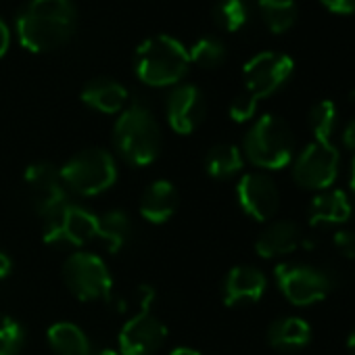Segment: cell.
Wrapping results in <instances>:
<instances>
[{"label": "cell", "mask_w": 355, "mask_h": 355, "mask_svg": "<svg viewBox=\"0 0 355 355\" xmlns=\"http://www.w3.org/2000/svg\"><path fill=\"white\" fill-rule=\"evenodd\" d=\"M76 30L71 0H30L17 17V36L30 53H51L63 46Z\"/></svg>", "instance_id": "6da1fadb"}, {"label": "cell", "mask_w": 355, "mask_h": 355, "mask_svg": "<svg viewBox=\"0 0 355 355\" xmlns=\"http://www.w3.org/2000/svg\"><path fill=\"white\" fill-rule=\"evenodd\" d=\"M113 142L125 163L136 167L153 163L161 153V130L150 109L142 103L125 107L115 121Z\"/></svg>", "instance_id": "7a4b0ae2"}, {"label": "cell", "mask_w": 355, "mask_h": 355, "mask_svg": "<svg viewBox=\"0 0 355 355\" xmlns=\"http://www.w3.org/2000/svg\"><path fill=\"white\" fill-rule=\"evenodd\" d=\"M189 51L171 36H150L136 51V76L155 88L173 86L189 71Z\"/></svg>", "instance_id": "3957f363"}, {"label": "cell", "mask_w": 355, "mask_h": 355, "mask_svg": "<svg viewBox=\"0 0 355 355\" xmlns=\"http://www.w3.org/2000/svg\"><path fill=\"white\" fill-rule=\"evenodd\" d=\"M293 132L278 115H261L245 136V155L255 167L282 169L293 161Z\"/></svg>", "instance_id": "277c9868"}, {"label": "cell", "mask_w": 355, "mask_h": 355, "mask_svg": "<svg viewBox=\"0 0 355 355\" xmlns=\"http://www.w3.org/2000/svg\"><path fill=\"white\" fill-rule=\"evenodd\" d=\"M61 178L67 191L80 197H96L115 184L117 163L105 148H86L61 167Z\"/></svg>", "instance_id": "5b68a950"}, {"label": "cell", "mask_w": 355, "mask_h": 355, "mask_svg": "<svg viewBox=\"0 0 355 355\" xmlns=\"http://www.w3.org/2000/svg\"><path fill=\"white\" fill-rule=\"evenodd\" d=\"M63 278L69 291L80 299V301H101V299H111L113 293V278L103 261V257L88 253V251H78L67 257L63 266Z\"/></svg>", "instance_id": "8992f818"}, {"label": "cell", "mask_w": 355, "mask_h": 355, "mask_svg": "<svg viewBox=\"0 0 355 355\" xmlns=\"http://www.w3.org/2000/svg\"><path fill=\"white\" fill-rule=\"evenodd\" d=\"M340 155L332 142L313 140L293 163V180L305 191H328L338 175Z\"/></svg>", "instance_id": "52a82bcc"}, {"label": "cell", "mask_w": 355, "mask_h": 355, "mask_svg": "<svg viewBox=\"0 0 355 355\" xmlns=\"http://www.w3.org/2000/svg\"><path fill=\"white\" fill-rule=\"evenodd\" d=\"M274 278L284 299L297 307L320 303L332 288V280L326 272L305 263H278Z\"/></svg>", "instance_id": "ba28073f"}, {"label": "cell", "mask_w": 355, "mask_h": 355, "mask_svg": "<svg viewBox=\"0 0 355 355\" xmlns=\"http://www.w3.org/2000/svg\"><path fill=\"white\" fill-rule=\"evenodd\" d=\"M96 236V216L80 205L65 203L44 218V243L82 247Z\"/></svg>", "instance_id": "9c48e42d"}, {"label": "cell", "mask_w": 355, "mask_h": 355, "mask_svg": "<svg viewBox=\"0 0 355 355\" xmlns=\"http://www.w3.org/2000/svg\"><path fill=\"white\" fill-rule=\"evenodd\" d=\"M295 69V63L284 53H259L255 55L243 69L247 92L257 96L259 101L266 96H272L276 90H280L291 73Z\"/></svg>", "instance_id": "30bf717a"}, {"label": "cell", "mask_w": 355, "mask_h": 355, "mask_svg": "<svg viewBox=\"0 0 355 355\" xmlns=\"http://www.w3.org/2000/svg\"><path fill=\"white\" fill-rule=\"evenodd\" d=\"M26 187L34 209L46 218L67 203V189L61 178V167L40 161L26 169Z\"/></svg>", "instance_id": "8fae6325"}, {"label": "cell", "mask_w": 355, "mask_h": 355, "mask_svg": "<svg viewBox=\"0 0 355 355\" xmlns=\"http://www.w3.org/2000/svg\"><path fill=\"white\" fill-rule=\"evenodd\" d=\"M236 199L241 209L255 222H268L278 214L280 193L268 173L249 171L236 184Z\"/></svg>", "instance_id": "7c38bea8"}, {"label": "cell", "mask_w": 355, "mask_h": 355, "mask_svg": "<svg viewBox=\"0 0 355 355\" xmlns=\"http://www.w3.org/2000/svg\"><path fill=\"white\" fill-rule=\"evenodd\" d=\"M167 338V326L150 311L132 315L119 330L121 355H155Z\"/></svg>", "instance_id": "4fadbf2b"}, {"label": "cell", "mask_w": 355, "mask_h": 355, "mask_svg": "<svg viewBox=\"0 0 355 355\" xmlns=\"http://www.w3.org/2000/svg\"><path fill=\"white\" fill-rule=\"evenodd\" d=\"M205 117V96L195 84L171 90L167 98V121L175 134H193Z\"/></svg>", "instance_id": "5bb4252c"}, {"label": "cell", "mask_w": 355, "mask_h": 355, "mask_svg": "<svg viewBox=\"0 0 355 355\" xmlns=\"http://www.w3.org/2000/svg\"><path fill=\"white\" fill-rule=\"evenodd\" d=\"M266 288H268V278L259 268L236 266L228 272L224 280L222 297L228 307H236V305L257 303L266 295Z\"/></svg>", "instance_id": "9a60e30c"}, {"label": "cell", "mask_w": 355, "mask_h": 355, "mask_svg": "<svg viewBox=\"0 0 355 355\" xmlns=\"http://www.w3.org/2000/svg\"><path fill=\"white\" fill-rule=\"evenodd\" d=\"M301 232L299 226L286 220L272 222L255 241V251L263 259H276L295 253L301 247Z\"/></svg>", "instance_id": "2e32d148"}, {"label": "cell", "mask_w": 355, "mask_h": 355, "mask_svg": "<svg viewBox=\"0 0 355 355\" xmlns=\"http://www.w3.org/2000/svg\"><path fill=\"white\" fill-rule=\"evenodd\" d=\"M180 197L169 180H155L140 197V216L150 224H165L178 209Z\"/></svg>", "instance_id": "e0dca14e"}, {"label": "cell", "mask_w": 355, "mask_h": 355, "mask_svg": "<svg viewBox=\"0 0 355 355\" xmlns=\"http://www.w3.org/2000/svg\"><path fill=\"white\" fill-rule=\"evenodd\" d=\"M351 216H353V205L347 193L338 189H328L318 193L309 205V224L315 228L345 224L347 220H351Z\"/></svg>", "instance_id": "ac0fdd59"}, {"label": "cell", "mask_w": 355, "mask_h": 355, "mask_svg": "<svg viewBox=\"0 0 355 355\" xmlns=\"http://www.w3.org/2000/svg\"><path fill=\"white\" fill-rule=\"evenodd\" d=\"M82 101L98 113H121L128 103V90L123 84L111 78H96L82 90Z\"/></svg>", "instance_id": "d6986e66"}, {"label": "cell", "mask_w": 355, "mask_h": 355, "mask_svg": "<svg viewBox=\"0 0 355 355\" xmlns=\"http://www.w3.org/2000/svg\"><path fill=\"white\" fill-rule=\"evenodd\" d=\"M311 340V328L303 318L286 315L274 320L268 328V343L278 351H297Z\"/></svg>", "instance_id": "ffe728a7"}, {"label": "cell", "mask_w": 355, "mask_h": 355, "mask_svg": "<svg viewBox=\"0 0 355 355\" xmlns=\"http://www.w3.org/2000/svg\"><path fill=\"white\" fill-rule=\"evenodd\" d=\"M96 236L105 241L109 253H119L132 236L130 216L121 209H111L96 216Z\"/></svg>", "instance_id": "44dd1931"}, {"label": "cell", "mask_w": 355, "mask_h": 355, "mask_svg": "<svg viewBox=\"0 0 355 355\" xmlns=\"http://www.w3.org/2000/svg\"><path fill=\"white\" fill-rule=\"evenodd\" d=\"M49 345L57 355H90L86 332L71 322H57L46 332Z\"/></svg>", "instance_id": "7402d4cb"}, {"label": "cell", "mask_w": 355, "mask_h": 355, "mask_svg": "<svg viewBox=\"0 0 355 355\" xmlns=\"http://www.w3.org/2000/svg\"><path fill=\"white\" fill-rule=\"evenodd\" d=\"M243 163L245 159L241 148L228 142L216 144L205 157V169L216 180H228V178L236 175L243 169Z\"/></svg>", "instance_id": "603a6c76"}, {"label": "cell", "mask_w": 355, "mask_h": 355, "mask_svg": "<svg viewBox=\"0 0 355 355\" xmlns=\"http://www.w3.org/2000/svg\"><path fill=\"white\" fill-rule=\"evenodd\" d=\"M259 11L274 34H284L293 28L297 19V3L295 0H259Z\"/></svg>", "instance_id": "cb8c5ba5"}, {"label": "cell", "mask_w": 355, "mask_h": 355, "mask_svg": "<svg viewBox=\"0 0 355 355\" xmlns=\"http://www.w3.org/2000/svg\"><path fill=\"white\" fill-rule=\"evenodd\" d=\"M189 59H191V63H195L203 69H214L226 61V46L222 40L205 36L191 46Z\"/></svg>", "instance_id": "d4e9b609"}, {"label": "cell", "mask_w": 355, "mask_h": 355, "mask_svg": "<svg viewBox=\"0 0 355 355\" xmlns=\"http://www.w3.org/2000/svg\"><path fill=\"white\" fill-rule=\"evenodd\" d=\"M309 128L315 140L330 142V136L336 128V105L332 101H320L309 111Z\"/></svg>", "instance_id": "484cf974"}, {"label": "cell", "mask_w": 355, "mask_h": 355, "mask_svg": "<svg viewBox=\"0 0 355 355\" xmlns=\"http://www.w3.org/2000/svg\"><path fill=\"white\" fill-rule=\"evenodd\" d=\"M216 24L226 32H239L249 21V9L245 0H220L214 11Z\"/></svg>", "instance_id": "4316f807"}, {"label": "cell", "mask_w": 355, "mask_h": 355, "mask_svg": "<svg viewBox=\"0 0 355 355\" xmlns=\"http://www.w3.org/2000/svg\"><path fill=\"white\" fill-rule=\"evenodd\" d=\"M153 301H155V288L140 284L134 291H128V293H121L119 297H115L113 305H115L117 313H130V318H132V315L148 311Z\"/></svg>", "instance_id": "83f0119b"}, {"label": "cell", "mask_w": 355, "mask_h": 355, "mask_svg": "<svg viewBox=\"0 0 355 355\" xmlns=\"http://www.w3.org/2000/svg\"><path fill=\"white\" fill-rule=\"evenodd\" d=\"M26 343L24 326L11 318L0 313V355H17Z\"/></svg>", "instance_id": "f1b7e54d"}, {"label": "cell", "mask_w": 355, "mask_h": 355, "mask_svg": "<svg viewBox=\"0 0 355 355\" xmlns=\"http://www.w3.org/2000/svg\"><path fill=\"white\" fill-rule=\"evenodd\" d=\"M257 103H259V98L253 96V94L247 92V90H245L243 94H239V96L230 103V117H232V121L245 123V121L253 119V115L257 113Z\"/></svg>", "instance_id": "f546056e"}, {"label": "cell", "mask_w": 355, "mask_h": 355, "mask_svg": "<svg viewBox=\"0 0 355 355\" xmlns=\"http://www.w3.org/2000/svg\"><path fill=\"white\" fill-rule=\"evenodd\" d=\"M332 245L334 249L347 257V259H355V232L351 230H338L332 239Z\"/></svg>", "instance_id": "4dcf8cb0"}, {"label": "cell", "mask_w": 355, "mask_h": 355, "mask_svg": "<svg viewBox=\"0 0 355 355\" xmlns=\"http://www.w3.org/2000/svg\"><path fill=\"white\" fill-rule=\"evenodd\" d=\"M322 5L338 15H351L355 13V0H322Z\"/></svg>", "instance_id": "1f68e13d"}, {"label": "cell", "mask_w": 355, "mask_h": 355, "mask_svg": "<svg viewBox=\"0 0 355 355\" xmlns=\"http://www.w3.org/2000/svg\"><path fill=\"white\" fill-rule=\"evenodd\" d=\"M340 140H343V144H345L349 150H353V153H355V119H351V121L345 125Z\"/></svg>", "instance_id": "d6a6232c"}, {"label": "cell", "mask_w": 355, "mask_h": 355, "mask_svg": "<svg viewBox=\"0 0 355 355\" xmlns=\"http://www.w3.org/2000/svg\"><path fill=\"white\" fill-rule=\"evenodd\" d=\"M11 270H13V261L7 253L0 251V284H5L7 278L11 276Z\"/></svg>", "instance_id": "836d02e7"}, {"label": "cell", "mask_w": 355, "mask_h": 355, "mask_svg": "<svg viewBox=\"0 0 355 355\" xmlns=\"http://www.w3.org/2000/svg\"><path fill=\"white\" fill-rule=\"evenodd\" d=\"M9 44H11V32L7 28V24L0 19V59H3L9 51Z\"/></svg>", "instance_id": "e575fe53"}, {"label": "cell", "mask_w": 355, "mask_h": 355, "mask_svg": "<svg viewBox=\"0 0 355 355\" xmlns=\"http://www.w3.org/2000/svg\"><path fill=\"white\" fill-rule=\"evenodd\" d=\"M169 355H203V353L197 349H191V347H175Z\"/></svg>", "instance_id": "d590c367"}, {"label": "cell", "mask_w": 355, "mask_h": 355, "mask_svg": "<svg viewBox=\"0 0 355 355\" xmlns=\"http://www.w3.org/2000/svg\"><path fill=\"white\" fill-rule=\"evenodd\" d=\"M349 189H351V193H353V197H355V157H353V161H351V173H349Z\"/></svg>", "instance_id": "8d00e7d4"}, {"label": "cell", "mask_w": 355, "mask_h": 355, "mask_svg": "<svg viewBox=\"0 0 355 355\" xmlns=\"http://www.w3.org/2000/svg\"><path fill=\"white\" fill-rule=\"evenodd\" d=\"M347 349H349V353L351 355H355V330L349 334V340H347Z\"/></svg>", "instance_id": "74e56055"}, {"label": "cell", "mask_w": 355, "mask_h": 355, "mask_svg": "<svg viewBox=\"0 0 355 355\" xmlns=\"http://www.w3.org/2000/svg\"><path fill=\"white\" fill-rule=\"evenodd\" d=\"M94 355H121V353L115 351V349H103V351H98V353H94Z\"/></svg>", "instance_id": "f35d334b"}, {"label": "cell", "mask_w": 355, "mask_h": 355, "mask_svg": "<svg viewBox=\"0 0 355 355\" xmlns=\"http://www.w3.org/2000/svg\"><path fill=\"white\" fill-rule=\"evenodd\" d=\"M351 101H355V90L351 92Z\"/></svg>", "instance_id": "ab89813d"}]
</instances>
